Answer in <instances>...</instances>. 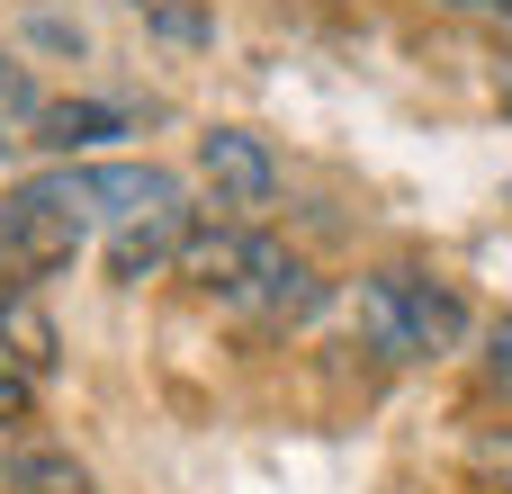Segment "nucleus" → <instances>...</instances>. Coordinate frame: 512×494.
<instances>
[{
	"instance_id": "obj_1",
	"label": "nucleus",
	"mask_w": 512,
	"mask_h": 494,
	"mask_svg": "<svg viewBox=\"0 0 512 494\" xmlns=\"http://www.w3.org/2000/svg\"><path fill=\"white\" fill-rule=\"evenodd\" d=\"M180 279L252 324H306L324 306V279L306 252H288L270 225H234V216H198V234L180 243Z\"/></svg>"
},
{
	"instance_id": "obj_2",
	"label": "nucleus",
	"mask_w": 512,
	"mask_h": 494,
	"mask_svg": "<svg viewBox=\"0 0 512 494\" xmlns=\"http://www.w3.org/2000/svg\"><path fill=\"white\" fill-rule=\"evenodd\" d=\"M351 324H360V342H369L378 360L414 369V360H450L477 315H468V297H459L441 270L387 261V270H369V279L351 288Z\"/></svg>"
},
{
	"instance_id": "obj_3",
	"label": "nucleus",
	"mask_w": 512,
	"mask_h": 494,
	"mask_svg": "<svg viewBox=\"0 0 512 494\" xmlns=\"http://www.w3.org/2000/svg\"><path fill=\"white\" fill-rule=\"evenodd\" d=\"M90 252V225L72 216V198L54 189V171H27L0 189V270L9 279H54Z\"/></svg>"
},
{
	"instance_id": "obj_4",
	"label": "nucleus",
	"mask_w": 512,
	"mask_h": 494,
	"mask_svg": "<svg viewBox=\"0 0 512 494\" xmlns=\"http://www.w3.org/2000/svg\"><path fill=\"white\" fill-rule=\"evenodd\" d=\"M54 189L72 198V216H81L99 243L126 234V225L153 216V207H189V180L162 171V162H54Z\"/></svg>"
},
{
	"instance_id": "obj_5",
	"label": "nucleus",
	"mask_w": 512,
	"mask_h": 494,
	"mask_svg": "<svg viewBox=\"0 0 512 494\" xmlns=\"http://www.w3.org/2000/svg\"><path fill=\"white\" fill-rule=\"evenodd\" d=\"M198 180H207V198H216V216H234V225H261L270 207H279V153L252 135V126H207L198 135Z\"/></svg>"
},
{
	"instance_id": "obj_6",
	"label": "nucleus",
	"mask_w": 512,
	"mask_h": 494,
	"mask_svg": "<svg viewBox=\"0 0 512 494\" xmlns=\"http://www.w3.org/2000/svg\"><path fill=\"white\" fill-rule=\"evenodd\" d=\"M198 234V207H153V216H135L126 234H108L99 252H108V270L117 279H153V270H180V243Z\"/></svg>"
},
{
	"instance_id": "obj_7",
	"label": "nucleus",
	"mask_w": 512,
	"mask_h": 494,
	"mask_svg": "<svg viewBox=\"0 0 512 494\" xmlns=\"http://www.w3.org/2000/svg\"><path fill=\"white\" fill-rule=\"evenodd\" d=\"M0 477H9V494H99L90 468L54 432H0Z\"/></svg>"
},
{
	"instance_id": "obj_8",
	"label": "nucleus",
	"mask_w": 512,
	"mask_h": 494,
	"mask_svg": "<svg viewBox=\"0 0 512 494\" xmlns=\"http://www.w3.org/2000/svg\"><path fill=\"white\" fill-rule=\"evenodd\" d=\"M0 351H9L27 378H54V360H63V342H54V315H45L36 279H9V270H0Z\"/></svg>"
},
{
	"instance_id": "obj_9",
	"label": "nucleus",
	"mask_w": 512,
	"mask_h": 494,
	"mask_svg": "<svg viewBox=\"0 0 512 494\" xmlns=\"http://www.w3.org/2000/svg\"><path fill=\"white\" fill-rule=\"evenodd\" d=\"M135 126V108H117V99H63V108H45V126H36V144H54V153H72V162H90L108 135H126Z\"/></svg>"
},
{
	"instance_id": "obj_10",
	"label": "nucleus",
	"mask_w": 512,
	"mask_h": 494,
	"mask_svg": "<svg viewBox=\"0 0 512 494\" xmlns=\"http://www.w3.org/2000/svg\"><path fill=\"white\" fill-rule=\"evenodd\" d=\"M135 18H144L162 45H180V54L216 45V9H207V0H135Z\"/></svg>"
},
{
	"instance_id": "obj_11",
	"label": "nucleus",
	"mask_w": 512,
	"mask_h": 494,
	"mask_svg": "<svg viewBox=\"0 0 512 494\" xmlns=\"http://www.w3.org/2000/svg\"><path fill=\"white\" fill-rule=\"evenodd\" d=\"M45 108H54V99L27 81V63H18V54H0V135H18V126L36 135V126H45Z\"/></svg>"
},
{
	"instance_id": "obj_12",
	"label": "nucleus",
	"mask_w": 512,
	"mask_h": 494,
	"mask_svg": "<svg viewBox=\"0 0 512 494\" xmlns=\"http://www.w3.org/2000/svg\"><path fill=\"white\" fill-rule=\"evenodd\" d=\"M468 477H477L486 494H512V414H504V423H486V432L468 441Z\"/></svg>"
},
{
	"instance_id": "obj_13",
	"label": "nucleus",
	"mask_w": 512,
	"mask_h": 494,
	"mask_svg": "<svg viewBox=\"0 0 512 494\" xmlns=\"http://www.w3.org/2000/svg\"><path fill=\"white\" fill-rule=\"evenodd\" d=\"M477 378H486V396L512 414V315H495L486 324V351H477Z\"/></svg>"
},
{
	"instance_id": "obj_14",
	"label": "nucleus",
	"mask_w": 512,
	"mask_h": 494,
	"mask_svg": "<svg viewBox=\"0 0 512 494\" xmlns=\"http://www.w3.org/2000/svg\"><path fill=\"white\" fill-rule=\"evenodd\" d=\"M36 387H45V378H27V369L0 351V432H27V423H36Z\"/></svg>"
},
{
	"instance_id": "obj_15",
	"label": "nucleus",
	"mask_w": 512,
	"mask_h": 494,
	"mask_svg": "<svg viewBox=\"0 0 512 494\" xmlns=\"http://www.w3.org/2000/svg\"><path fill=\"white\" fill-rule=\"evenodd\" d=\"M450 9H512V0H450Z\"/></svg>"
},
{
	"instance_id": "obj_16",
	"label": "nucleus",
	"mask_w": 512,
	"mask_h": 494,
	"mask_svg": "<svg viewBox=\"0 0 512 494\" xmlns=\"http://www.w3.org/2000/svg\"><path fill=\"white\" fill-rule=\"evenodd\" d=\"M0 494H9V477H0Z\"/></svg>"
}]
</instances>
